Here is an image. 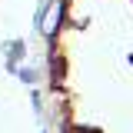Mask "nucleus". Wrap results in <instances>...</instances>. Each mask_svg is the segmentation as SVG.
<instances>
[{
  "instance_id": "f257e3e1",
  "label": "nucleus",
  "mask_w": 133,
  "mask_h": 133,
  "mask_svg": "<svg viewBox=\"0 0 133 133\" xmlns=\"http://www.w3.org/2000/svg\"><path fill=\"white\" fill-rule=\"evenodd\" d=\"M3 53H7V73H14L17 66L23 63V57H27V40H23V37L7 40V43H3Z\"/></svg>"
},
{
  "instance_id": "f03ea898",
  "label": "nucleus",
  "mask_w": 133,
  "mask_h": 133,
  "mask_svg": "<svg viewBox=\"0 0 133 133\" xmlns=\"http://www.w3.org/2000/svg\"><path fill=\"white\" fill-rule=\"evenodd\" d=\"M14 77H17L20 83H27V87H37V83H40V70H37V66H23V63H20V66L14 70Z\"/></svg>"
},
{
  "instance_id": "7ed1b4c3",
  "label": "nucleus",
  "mask_w": 133,
  "mask_h": 133,
  "mask_svg": "<svg viewBox=\"0 0 133 133\" xmlns=\"http://www.w3.org/2000/svg\"><path fill=\"white\" fill-rule=\"evenodd\" d=\"M30 103H33V113H37V116L43 113V100H40V90H30Z\"/></svg>"
},
{
  "instance_id": "20e7f679",
  "label": "nucleus",
  "mask_w": 133,
  "mask_h": 133,
  "mask_svg": "<svg viewBox=\"0 0 133 133\" xmlns=\"http://www.w3.org/2000/svg\"><path fill=\"white\" fill-rule=\"evenodd\" d=\"M40 133H43V130H40Z\"/></svg>"
}]
</instances>
